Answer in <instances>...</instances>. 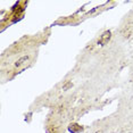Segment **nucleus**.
Returning <instances> with one entry per match:
<instances>
[{
    "instance_id": "nucleus-2",
    "label": "nucleus",
    "mask_w": 133,
    "mask_h": 133,
    "mask_svg": "<svg viewBox=\"0 0 133 133\" xmlns=\"http://www.w3.org/2000/svg\"><path fill=\"white\" fill-rule=\"evenodd\" d=\"M68 130H69V132H72V133H78V132L82 131L83 128L82 126H80L78 124H71Z\"/></svg>"
},
{
    "instance_id": "nucleus-1",
    "label": "nucleus",
    "mask_w": 133,
    "mask_h": 133,
    "mask_svg": "<svg viewBox=\"0 0 133 133\" xmlns=\"http://www.w3.org/2000/svg\"><path fill=\"white\" fill-rule=\"evenodd\" d=\"M109 39H110V31H106V32H104V34L100 37L98 43H100L101 46H105V44L109 41Z\"/></svg>"
},
{
    "instance_id": "nucleus-3",
    "label": "nucleus",
    "mask_w": 133,
    "mask_h": 133,
    "mask_svg": "<svg viewBox=\"0 0 133 133\" xmlns=\"http://www.w3.org/2000/svg\"><path fill=\"white\" fill-rule=\"evenodd\" d=\"M28 62H29V57H22V58L18 59V60L16 62V64H15V66H16V67H21V66H23V65L28 64Z\"/></svg>"
},
{
    "instance_id": "nucleus-4",
    "label": "nucleus",
    "mask_w": 133,
    "mask_h": 133,
    "mask_svg": "<svg viewBox=\"0 0 133 133\" xmlns=\"http://www.w3.org/2000/svg\"><path fill=\"white\" fill-rule=\"evenodd\" d=\"M68 87H72V83H71V82H68V83H67V84H66V85L64 87V90H66Z\"/></svg>"
}]
</instances>
